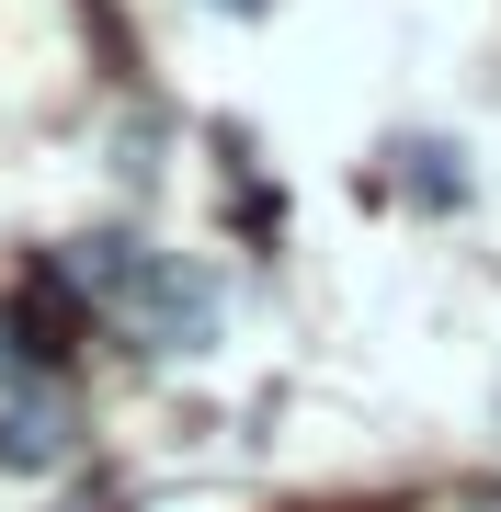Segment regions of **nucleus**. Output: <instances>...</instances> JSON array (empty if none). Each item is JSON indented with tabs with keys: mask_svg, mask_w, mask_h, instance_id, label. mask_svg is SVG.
<instances>
[{
	"mask_svg": "<svg viewBox=\"0 0 501 512\" xmlns=\"http://www.w3.org/2000/svg\"><path fill=\"white\" fill-rule=\"evenodd\" d=\"M228 12H262V0H228Z\"/></svg>",
	"mask_w": 501,
	"mask_h": 512,
	"instance_id": "obj_4",
	"label": "nucleus"
},
{
	"mask_svg": "<svg viewBox=\"0 0 501 512\" xmlns=\"http://www.w3.org/2000/svg\"><path fill=\"white\" fill-rule=\"evenodd\" d=\"M80 456V399L57 376L12 387V410H0V467H69Z\"/></svg>",
	"mask_w": 501,
	"mask_h": 512,
	"instance_id": "obj_2",
	"label": "nucleus"
},
{
	"mask_svg": "<svg viewBox=\"0 0 501 512\" xmlns=\"http://www.w3.org/2000/svg\"><path fill=\"white\" fill-rule=\"evenodd\" d=\"M433 512H501V490H445Z\"/></svg>",
	"mask_w": 501,
	"mask_h": 512,
	"instance_id": "obj_3",
	"label": "nucleus"
},
{
	"mask_svg": "<svg viewBox=\"0 0 501 512\" xmlns=\"http://www.w3.org/2000/svg\"><path fill=\"white\" fill-rule=\"evenodd\" d=\"M69 285L92 296L103 330L149 342L160 365L205 353V330H217V285H205L183 251H149V239H80V251H69Z\"/></svg>",
	"mask_w": 501,
	"mask_h": 512,
	"instance_id": "obj_1",
	"label": "nucleus"
}]
</instances>
